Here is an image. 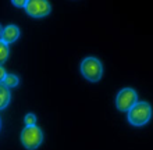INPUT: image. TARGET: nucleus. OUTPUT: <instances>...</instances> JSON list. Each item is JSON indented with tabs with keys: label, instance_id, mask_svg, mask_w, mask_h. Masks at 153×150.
<instances>
[{
	"label": "nucleus",
	"instance_id": "obj_1",
	"mask_svg": "<svg viewBox=\"0 0 153 150\" xmlns=\"http://www.w3.org/2000/svg\"><path fill=\"white\" fill-rule=\"evenodd\" d=\"M128 113V121L134 126H143L150 121L152 117V107L146 101H137Z\"/></svg>",
	"mask_w": 153,
	"mask_h": 150
},
{
	"label": "nucleus",
	"instance_id": "obj_2",
	"mask_svg": "<svg viewBox=\"0 0 153 150\" xmlns=\"http://www.w3.org/2000/svg\"><path fill=\"white\" fill-rule=\"evenodd\" d=\"M79 68H81V74L91 82L100 81L102 77H103V65H102V61L99 58H96V57H86V58H84L79 65Z\"/></svg>",
	"mask_w": 153,
	"mask_h": 150
},
{
	"label": "nucleus",
	"instance_id": "obj_3",
	"mask_svg": "<svg viewBox=\"0 0 153 150\" xmlns=\"http://www.w3.org/2000/svg\"><path fill=\"white\" fill-rule=\"evenodd\" d=\"M43 140V132L39 126L35 125H25L21 132V143L24 145L27 150H36Z\"/></svg>",
	"mask_w": 153,
	"mask_h": 150
},
{
	"label": "nucleus",
	"instance_id": "obj_4",
	"mask_svg": "<svg viewBox=\"0 0 153 150\" xmlns=\"http://www.w3.org/2000/svg\"><path fill=\"white\" fill-rule=\"evenodd\" d=\"M24 8L27 14L33 18L48 17L52 11V6L49 3V0H27Z\"/></svg>",
	"mask_w": 153,
	"mask_h": 150
},
{
	"label": "nucleus",
	"instance_id": "obj_5",
	"mask_svg": "<svg viewBox=\"0 0 153 150\" xmlns=\"http://www.w3.org/2000/svg\"><path fill=\"white\" fill-rule=\"evenodd\" d=\"M138 95L131 88H124L118 92L116 98V106L120 111H128L135 103H137Z\"/></svg>",
	"mask_w": 153,
	"mask_h": 150
},
{
	"label": "nucleus",
	"instance_id": "obj_6",
	"mask_svg": "<svg viewBox=\"0 0 153 150\" xmlns=\"http://www.w3.org/2000/svg\"><path fill=\"white\" fill-rule=\"evenodd\" d=\"M18 38H20V29H18V27L17 25H7L1 31L0 41H3L6 45H10V43H14Z\"/></svg>",
	"mask_w": 153,
	"mask_h": 150
},
{
	"label": "nucleus",
	"instance_id": "obj_7",
	"mask_svg": "<svg viewBox=\"0 0 153 150\" xmlns=\"http://www.w3.org/2000/svg\"><path fill=\"white\" fill-rule=\"evenodd\" d=\"M11 100V95H10V89L4 85L3 82H0V110H4L10 104Z\"/></svg>",
	"mask_w": 153,
	"mask_h": 150
},
{
	"label": "nucleus",
	"instance_id": "obj_8",
	"mask_svg": "<svg viewBox=\"0 0 153 150\" xmlns=\"http://www.w3.org/2000/svg\"><path fill=\"white\" fill-rule=\"evenodd\" d=\"M1 82H3L4 85L10 89V88H16V86H18L20 79H18V77H17V75H13V74H6V77H4V79Z\"/></svg>",
	"mask_w": 153,
	"mask_h": 150
},
{
	"label": "nucleus",
	"instance_id": "obj_9",
	"mask_svg": "<svg viewBox=\"0 0 153 150\" xmlns=\"http://www.w3.org/2000/svg\"><path fill=\"white\" fill-rule=\"evenodd\" d=\"M8 58V45H6L3 41H0V65L6 63Z\"/></svg>",
	"mask_w": 153,
	"mask_h": 150
},
{
	"label": "nucleus",
	"instance_id": "obj_10",
	"mask_svg": "<svg viewBox=\"0 0 153 150\" xmlns=\"http://www.w3.org/2000/svg\"><path fill=\"white\" fill-rule=\"evenodd\" d=\"M24 122H25V125H35L36 124V115L32 113L27 114L24 118Z\"/></svg>",
	"mask_w": 153,
	"mask_h": 150
},
{
	"label": "nucleus",
	"instance_id": "obj_11",
	"mask_svg": "<svg viewBox=\"0 0 153 150\" xmlns=\"http://www.w3.org/2000/svg\"><path fill=\"white\" fill-rule=\"evenodd\" d=\"M11 3L16 6V7H25L27 4V0H11Z\"/></svg>",
	"mask_w": 153,
	"mask_h": 150
},
{
	"label": "nucleus",
	"instance_id": "obj_12",
	"mask_svg": "<svg viewBox=\"0 0 153 150\" xmlns=\"http://www.w3.org/2000/svg\"><path fill=\"white\" fill-rule=\"evenodd\" d=\"M4 77H6V69H4L3 67L0 65V82L4 79Z\"/></svg>",
	"mask_w": 153,
	"mask_h": 150
},
{
	"label": "nucleus",
	"instance_id": "obj_13",
	"mask_svg": "<svg viewBox=\"0 0 153 150\" xmlns=\"http://www.w3.org/2000/svg\"><path fill=\"white\" fill-rule=\"evenodd\" d=\"M1 31H3V27L0 25V36H1Z\"/></svg>",
	"mask_w": 153,
	"mask_h": 150
}]
</instances>
